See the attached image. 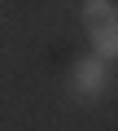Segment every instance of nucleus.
<instances>
[{
  "instance_id": "obj_1",
  "label": "nucleus",
  "mask_w": 118,
  "mask_h": 131,
  "mask_svg": "<svg viewBox=\"0 0 118 131\" xmlns=\"http://www.w3.org/2000/svg\"><path fill=\"white\" fill-rule=\"evenodd\" d=\"M83 26L92 35L96 57L114 61L118 57V9L109 5V0H88V5H83Z\"/></svg>"
},
{
  "instance_id": "obj_2",
  "label": "nucleus",
  "mask_w": 118,
  "mask_h": 131,
  "mask_svg": "<svg viewBox=\"0 0 118 131\" xmlns=\"http://www.w3.org/2000/svg\"><path fill=\"white\" fill-rule=\"evenodd\" d=\"M70 88H74L79 96H88V101L105 96V92H109V70H105V57H88V61H79L74 70H70Z\"/></svg>"
}]
</instances>
